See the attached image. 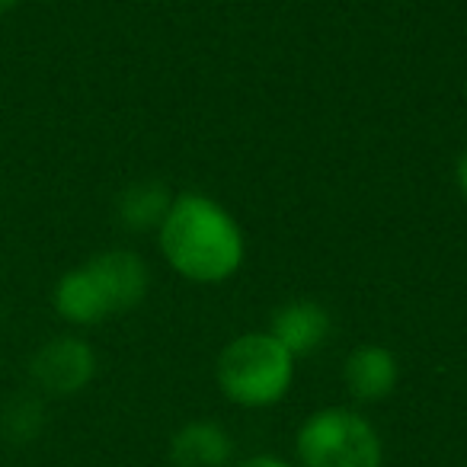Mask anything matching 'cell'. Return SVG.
I'll return each mask as SVG.
<instances>
[{"mask_svg": "<svg viewBox=\"0 0 467 467\" xmlns=\"http://www.w3.org/2000/svg\"><path fill=\"white\" fill-rule=\"evenodd\" d=\"M157 231L167 263L189 282L214 285L231 279L244 263L241 227L208 195L173 199Z\"/></svg>", "mask_w": 467, "mask_h": 467, "instance_id": "cell-1", "label": "cell"}, {"mask_svg": "<svg viewBox=\"0 0 467 467\" xmlns=\"http://www.w3.org/2000/svg\"><path fill=\"white\" fill-rule=\"evenodd\" d=\"M214 378L227 400L237 407H273L292 388L295 358L269 333H244L221 349Z\"/></svg>", "mask_w": 467, "mask_h": 467, "instance_id": "cell-2", "label": "cell"}, {"mask_svg": "<svg viewBox=\"0 0 467 467\" xmlns=\"http://www.w3.org/2000/svg\"><path fill=\"white\" fill-rule=\"evenodd\" d=\"M301 467H381V435L365 416L327 407L307 416L298 429Z\"/></svg>", "mask_w": 467, "mask_h": 467, "instance_id": "cell-3", "label": "cell"}, {"mask_svg": "<svg viewBox=\"0 0 467 467\" xmlns=\"http://www.w3.org/2000/svg\"><path fill=\"white\" fill-rule=\"evenodd\" d=\"M29 371H33V381L39 384V390L52 397H71L93 381L97 356L84 339L58 337L36 352Z\"/></svg>", "mask_w": 467, "mask_h": 467, "instance_id": "cell-4", "label": "cell"}, {"mask_svg": "<svg viewBox=\"0 0 467 467\" xmlns=\"http://www.w3.org/2000/svg\"><path fill=\"white\" fill-rule=\"evenodd\" d=\"M87 273L93 275V282L103 292L109 314L131 311L144 301L148 295V269L129 250H109V254H99L87 263Z\"/></svg>", "mask_w": 467, "mask_h": 467, "instance_id": "cell-5", "label": "cell"}, {"mask_svg": "<svg viewBox=\"0 0 467 467\" xmlns=\"http://www.w3.org/2000/svg\"><path fill=\"white\" fill-rule=\"evenodd\" d=\"M269 337L282 346L292 358L311 356L314 349L327 343L330 337V314L317 301H292L279 307L273 317V333Z\"/></svg>", "mask_w": 467, "mask_h": 467, "instance_id": "cell-6", "label": "cell"}, {"mask_svg": "<svg viewBox=\"0 0 467 467\" xmlns=\"http://www.w3.org/2000/svg\"><path fill=\"white\" fill-rule=\"evenodd\" d=\"M397 358L384 346H358L349 358H346V388L356 400L362 403H378L397 388Z\"/></svg>", "mask_w": 467, "mask_h": 467, "instance_id": "cell-7", "label": "cell"}, {"mask_svg": "<svg viewBox=\"0 0 467 467\" xmlns=\"http://www.w3.org/2000/svg\"><path fill=\"white\" fill-rule=\"evenodd\" d=\"M234 458V441L224 426L212 420L186 422L170 441V461L176 467H227Z\"/></svg>", "mask_w": 467, "mask_h": 467, "instance_id": "cell-8", "label": "cell"}, {"mask_svg": "<svg viewBox=\"0 0 467 467\" xmlns=\"http://www.w3.org/2000/svg\"><path fill=\"white\" fill-rule=\"evenodd\" d=\"M55 311L67 324H78V327H90L109 317V305H106L93 275L87 273V266L71 269V273H65L58 279V285H55Z\"/></svg>", "mask_w": 467, "mask_h": 467, "instance_id": "cell-9", "label": "cell"}, {"mask_svg": "<svg viewBox=\"0 0 467 467\" xmlns=\"http://www.w3.org/2000/svg\"><path fill=\"white\" fill-rule=\"evenodd\" d=\"M170 205H173V199H170L167 186H161V182H135L119 199V218L131 231H148V227L163 224Z\"/></svg>", "mask_w": 467, "mask_h": 467, "instance_id": "cell-10", "label": "cell"}, {"mask_svg": "<svg viewBox=\"0 0 467 467\" xmlns=\"http://www.w3.org/2000/svg\"><path fill=\"white\" fill-rule=\"evenodd\" d=\"M42 420H46V413H42V403L36 397H16L4 410V432H7V439L23 445L42 432Z\"/></svg>", "mask_w": 467, "mask_h": 467, "instance_id": "cell-11", "label": "cell"}, {"mask_svg": "<svg viewBox=\"0 0 467 467\" xmlns=\"http://www.w3.org/2000/svg\"><path fill=\"white\" fill-rule=\"evenodd\" d=\"M237 467H292V464L282 461V458H275V454H254V458L241 461Z\"/></svg>", "mask_w": 467, "mask_h": 467, "instance_id": "cell-12", "label": "cell"}, {"mask_svg": "<svg viewBox=\"0 0 467 467\" xmlns=\"http://www.w3.org/2000/svg\"><path fill=\"white\" fill-rule=\"evenodd\" d=\"M458 189H461V195L467 199V150L461 154V161H458Z\"/></svg>", "mask_w": 467, "mask_h": 467, "instance_id": "cell-13", "label": "cell"}, {"mask_svg": "<svg viewBox=\"0 0 467 467\" xmlns=\"http://www.w3.org/2000/svg\"><path fill=\"white\" fill-rule=\"evenodd\" d=\"M20 0H0V14H7V10H14Z\"/></svg>", "mask_w": 467, "mask_h": 467, "instance_id": "cell-14", "label": "cell"}]
</instances>
